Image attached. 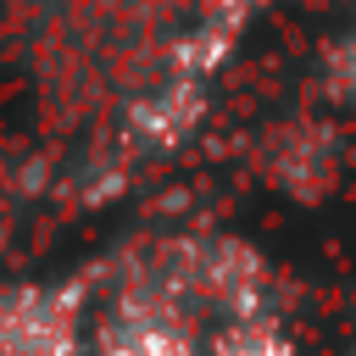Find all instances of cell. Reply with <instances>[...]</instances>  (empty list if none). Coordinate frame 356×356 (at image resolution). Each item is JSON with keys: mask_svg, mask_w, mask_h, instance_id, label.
<instances>
[{"mask_svg": "<svg viewBox=\"0 0 356 356\" xmlns=\"http://www.w3.org/2000/svg\"><path fill=\"white\" fill-rule=\"evenodd\" d=\"M273 6H278V0H200L195 17H189V28L172 39L161 72L211 83V78L228 67V56L239 50V39L250 33V22H256L261 11H273Z\"/></svg>", "mask_w": 356, "mask_h": 356, "instance_id": "5", "label": "cell"}, {"mask_svg": "<svg viewBox=\"0 0 356 356\" xmlns=\"http://www.w3.org/2000/svg\"><path fill=\"white\" fill-rule=\"evenodd\" d=\"M122 261L139 267L167 300H178L211 334L222 323L278 317V273H273V256L256 239L234 234V228H200L195 222V228L150 234Z\"/></svg>", "mask_w": 356, "mask_h": 356, "instance_id": "1", "label": "cell"}, {"mask_svg": "<svg viewBox=\"0 0 356 356\" xmlns=\"http://www.w3.org/2000/svg\"><path fill=\"white\" fill-rule=\"evenodd\" d=\"M89 356H211V328L167 300L139 267L117 261L95 306Z\"/></svg>", "mask_w": 356, "mask_h": 356, "instance_id": "2", "label": "cell"}, {"mask_svg": "<svg viewBox=\"0 0 356 356\" xmlns=\"http://www.w3.org/2000/svg\"><path fill=\"white\" fill-rule=\"evenodd\" d=\"M350 356H356V345H350Z\"/></svg>", "mask_w": 356, "mask_h": 356, "instance_id": "8", "label": "cell"}, {"mask_svg": "<svg viewBox=\"0 0 356 356\" xmlns=\"http://www.w3.org/2000/svg\"><path fill=\"white\" fill-rule=\"evenodd\" d=\"M345 161H350V139H345L339 117H328V111H284V117L261 122L256 145H250L256 184L295 206L328 200L345 178Z\"/></svg>", "mask_w": 356, "mask_h": 356, "instance_id": "4", "label": "cell"}, {"mask_svg": "<svg viewBox=\"0 0 356 356\" xmlns=\"http://www.w3.org/2000/svg\"><path fill=\"white\" fill-rule=\"evenodd\" d=\"M95 278L0 273V356H89Z\"/></svg>", "mask_w": 356, "mask_h": 356, "instance_id": "3", "label": "cell"}, {"mask_svg": "<svg viewBox=\"0 0 356 356\" xmlns=\"http://www.w3.org/2000/svg\"><path fill=\"white\" fill-rule=\"evenodd\" d=\"M317 100L334 117H356V22H345L323 44V56H317Z\"/></svg>", "mask_w": 356, "mask_h": 356, "instance_id": "6", "label": "cell"}, {"mask_svg": "<svg viewBox=\"0 0 356 356\" xmlns=\"http://www.w3.org/2000/svg\"><path fill=\"white\" fill-rule=\"evenodd\" d=\"M211 356H300V350L278 317H250V323H222L211 334Z\"/></svg>", "mask_w": 356, "mask_h": 356, "instance_id": "7", "label": "cell"}]
</instances>
